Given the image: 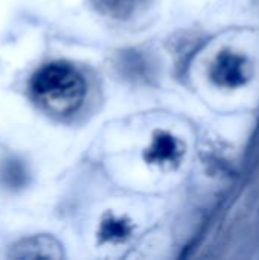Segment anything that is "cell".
Here are the masks:
<instances>
[{
    "mask_svg": "<svg viewBox=\"0 0 259 260\" xmlns=\"http://www.w3.org/2000/svg\"><path fill=\"white\" fill-rule=\"evenodd\" d=\"M211 78L221 87H238L243 85L247 78V62L243 56L223 52L217 56L211 69Z\"/></svg>",
    "mask_w": 259,
    "mask_h": 260,
    "instance_id": "obj_2",
    "label": "cell"
},
{
    "mask_svg": "<svg viewBox=\"0 0 259 260\" xmlns=\"http://www.w3.org/2000/svg\"><path fill=\"white\" fill-rule=\"evenodd\" d=\"M31 90L37 102L50 114L69 116L84 102L85 82L69 64L55 62L40 69L32 81Z\"/></svg>",
    "mask_w": 259,
    "mask_h": 260,
    "instance_id": "obj_1",
    "label": "cell"
},
{
    "mask_svg": "<svg viewBox=\"0 0 259 260\" xmlns=\"http://www.w3.org/2000/svg\"><path fill=\"white\" fill-rule=\"evenodd\" d=\"M3 178L6 180V183L9 186H15V187L21 186L24 183V171H23V168L17 161H9L5 166Z\"/></svg>",
    "mask_w": 259,
    "mask_h": 260,
    "instance_id": "obj_7",
    "label": "cell"
},
{
    "mask_svg": "<svg viewBox=\"0 0 259 260\" xmlns=\"http://www.w3.org/2000/svg\"><path fill=\"white\" fill-rule=\"evenodd\" d=\"M147 0H95L98 9L113 18H128L137 12Z\"/></svg>",
    "mask_w": 259,
    "mask_h": 260,
    "instance_id": "obj_4",
    "label": "cell"
},
{
    "mask_svg": "<svg viewBox=\"0 0 259 260\" xmlns=\"http://www.w3.org/2000/svg\"><path fill=\"white\" fill-rule=\"evenodd\" d=\"M55 242L47 238H34L29 241H24L21 247H17L15 253H12L15 257H50L47 251H43V248H52Z\"/></svg>",
    "mask_w": 259,
    "mask_h": 260,
    "instance_id": "obj_5",
    "label": "cell"
},
{
    "mask_svg": "<svg viewBox=\"0 0 259 260\" xmlns=\"http://www.w3.org/2000/svg\"><path fill=\"white\" fill-rule=\"evenodd\" d=\"M180 154V148H179V143L174 137H171L169 134H159L150 151H148V158L151 161H156V163H160V165H165V163H172L177 160Z\"/></svg>",
    "mask_w": 259,
    "mask_h": 260,
    "instance_id": "obj_3",
    "label": "cell"
},
{
    "mask_svg": "<svg viewBox=\"0 0 259 260\" xmlns=\"http://www.w3.org/2000/svg\"><path fill=\"white\" fill-rule=\"evenodd\" d=\"M130 229L124 221L110 219L102 225V236L105 239H122L128 235Z\"/></svg>",
    "mask_w": 259,
    "mask_h": 260,
    "instance_id": "obj_6",
    "label": "cell"
}]
</instances>
